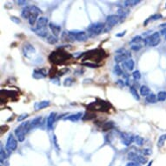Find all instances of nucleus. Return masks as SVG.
<instances>
[{
	"mask_svg": "<svg viewBox=\"0 0 166 166\" xmlns=\"http://www.w3.org/2000/svg\"><path fill=\"white\" fill-rule=\"evenodd\" d=\"M72 57L71 54L65 51L64 50H57L55 51H52L51 55L49 56V60L51 64L54 65H62L67 62Z\"/></svg>",
	"mask_w": 166,
	"mask_h": 166,
	"instance_id": "nucleus-1",
	"label": "nucleus"
},
{
	"mask_svg": "<svg viewBox=\"0 0 166 166\" xmlns=\"http://www.w3.org/2000/svg\"><path fill=\"white\" fill-rule=\"evenodd\" d=\"M105 57V52L104 50L101 49H97V50H91L88 52L84 53V57L83 58V61L89 59L92 60L93 62H99L104 57Z\"/></svg>",
	"mask_w": 166,
	"mask_h": 166,
	"instance_id": "nucleus-2",
	"label": "nucleus"
},
{
	"mask_svg": "<svg viewBox=\"0 0 166 166\" xmlns=\"http://www.w3.org/2000/svg\"><path fill=\"white\" fill-rule=\"evenodd\" d=\"M111 104L108 102L98 100L96 102H93L88 105V110L90 111H108L110 110Z\"/></svg>",
	"mask_w": 166,
	"mask_h": 166,
	"instance_id": "nucleus-3",
	"label": "nucleus"
},
{
	"mask_svg": "<svg viewBox=\"0 0 166 166\" xmlns=\"http://www.w3.org/2000/svg\"><path fill=\"white\" fill-rule=\"evenodd\" d=\"M104 28H105V24L104 23L97 22L91 24L87 28V31L90 37H95L102 33Z\"/></svg>",
	"mask_w": 166,
	"mask_h": 166,
	"instance_id": "nucleus-4",
	"label": "nucleus"
},
{
	"mask_svg": "<svg viewBox=\"0 0 166 166\" xmlns=\"http://www.w3.org/2000/svg\"><path fill=\"white\" fill-rule=\"evenodd\" d=\"M69 36L71 39L72 42L78 41V42H84L88 39V34L84 32H80V31H70L68 32Z\"/></svg>",
	"mask_w": 166,
	"mask_h": 166,
	"instance_id": "nucleus-5",
	"label": "nucleus"
},
{
	"mask_svg": "<svg viewBox=\"0 0 166 166\" xmlns=\"http://www.w3.org/2000/svg\"><path fill=\"white\" fill-rule=\"evenodd\" d=\"M160 42H161L160 32H154L144 39V46L148 45L151 47H154V46H156L160 44Z\"/></svg>",
	"mask_w": 166,
	"mask_h": 166,
	"instance_id": "nucleus-6",
	"label": "nucleus"
},
{
	"mask_svg": "<svg viewBox=\"0 0 166 166\" xmlns=\"http://www.w3.org/2000/svg\"><path fill=\"white\" fill-rule=\"evenodd\" d=\"M17 148H18V141L14 137L13 134L11 133L9 135L8 138H7V142H6V144H5V149H6V151L8 152H12Z\"/></svg>",
	"mask_w": 166,
	"mask_h": 166,
	"instance_id": "nucleus-7",
	"label": "nucleus"
},
{
	"mask_svg": "<svg viewBox=\"0 0 166 166\" xmlns=\"http://www.w3.org/2000/svg\"><path fill=\"white\" fill-rule=\"evenodd\" d=\"M128 158L130 160H132V162L137 163V164H141V165H145L148 161V159L146 157H144V156L139 155L136 152H130L128 154Z\"/></svg>",
	"mask_w": 166,
	"mask_h": 166,
	"instance_id": "nucleus-8",
	"label": "nucleus"
},
{
	"mask_svg": "<svg viewBox=\"0 0 166 166\" xmlns=\"http://www.w3.org/2000/svg\"><path fill=\"white\" fill-rule=\"evenodd\" d=\"M131 57V54L130 51L123 50V52H121V53H118L117 55L114 57V60H115V62L118 63H118H123L124 61L130 59Z\"/></svg>",
	"mask_w": 166,
	"mask_h": 166,
	"instance_id": "nucleus-9",
	"label": "nucleus"
},
{
	"mask_svg": "<svg viewBox=\"0 0 166 166\" xmlns=\"http://www.w3.org/2000/svg\"><path fill=\"white\" fill-rule=\"evenodd\" d=\"M122 144L125 146H130L135 141V137L130 133H122L121 134Z\"/></svg>",
	"mask_w": 166,
	"mask_h": 166,
	"instance_id": "nucleus-10",
	"label": "nucleus"
},
{
	"mask_svg": "<svg viewBox=\"0 0 166 166\" xmlns=\"http://www.w3.org/2000/svg\"><path fill=\"white\" fill-rule=\"evenodd\" d=\"M120 21V18L118 15H110L106 18V24L108 27H113Z\"/></svg>",
	"mask_w": 166,
	"mask_h": 166,
	"instance_id": "nucleus-11",
	"label": "nucleus"
},
{
	"mask_svg": "<svg viewBox=\"0 0 166 166\" xmlns=\"http://www.w3.org/2000/svg\"><path fill=\"white\" fill-rule=\"evenodd\" d=\"M23 52H24V55L25 57H30V56L35 53V48L31 44L26 43L23 46Z\"/></svg>",
	"mask_w": 166,
	"mask_h": 166,
	"instance_id": "nucleus-12",
	"label": "nucleus"
},
{
	"mask_svg": "<svg viewBox=\"0 0 166 166\" xmlns=\"http://www.w3.org/2000/svg\"><path fill=\"white\" fill-rule=\"evenodd\" d=\"M50 24L49 23V19L48 18H45V17H41L37 19V25H36V29H38V30H42V29H46L47 27V24Z\"/></svg>",
	"mask_w": 166,
	"mask_h": 166,
	"instance_id": "nucleus-13",
	"label": "nucleus"
},
{
	"mask_svg": "<svg viewBox=\"0 0 166 166\" xmlns=\"http://www.w3.org/2000/svg\"><path fill=\"white\" fill-rule=\"evenodd\" d=\"M25 134L26 133H25V131H24V129L21 127V125H19L18 127L16 128V130H15V135L17 136L18 140L19 142H24V139H25Z\"/></svg>",
	"mask_w": 166,
	"mask_h": 166,
	"instance_id": "nucleus-14",
	"label": "nucleus"
},
{
	"mask_svg": "<svg viewBox=\"0 0 166 166\" xmlns=\"http://www.w3.org/2000/svg\"><path fill=\"white\" fill-rule=\"evenodd\" d=\"M56 118H57V113L56 112H51L48 116V118H47V129L49 131L52 129L53 124L56 121Z\"/></svg>",
	"mask_w": 166,
	"mask_h": 166,
	"instance_id": "nucleus-15",
	"label": "nucleus"
},
{
	"mask_svg": "<svg viewBox=\"0 0 166 166\" xmlns=\"http://www.w3.org/2000/svg\"><path fill=\"white\" fill-rule=\"evenodd\" d=\"M46 76H47V74L44 69L35 70L33 71V74H32V77L35 79H43V78H46Z\"/></svg>",
	"mask_w": 166,
	"mask_h": 166,
	"instance_id": "nucleus-16",
	"label": "nucleus"
},
{
	"mask_svg": "<svg viewBox=\"0 0 166 166\" xmlns=\"http://www.w3.org/2000/svg\"><path fill=\"white\" fill-rule=\"evenodd\" d=\"M49 27H50L51 32L56 37H57L60 34V32H61V26L58 25V24H56L54 23H50L49 24Z\"/></svg>",
	"mask_w": 166,
	"mask_h": 166,
	"instance_id": "nucleus-17",
	"label": "nucleus"
},
{
	"mask_svg": "<svg viewBox=\"0 0 166 166\" xmlns=\"http://www.w3.org/2000/svg\"><path fill=\"white\" fill-rule=\"evenodd\" d=\"M82 118H83L82 112H78V113H76V114H72V115L67 116L66 118H65V120H69V121H71V122H77Z\"/></svg>",
	"mask_w": 166,
	"mask_h": 166,
	"instance_id": "nucleus-18",
	"label": "nucleus"
},
{
	"mask_svg": "<svg viewBox=\"0 0 166 166\" xmlns=\"http://www.w3.org/2000/svg\"><path fill=\"white\" fill-rule=\"evenodd\" d=\"M50 105V102L49 101H41V102H37L34 104V108L36 111H39L44 109L46 107H48Z\"/></svg>",
	"mask_w": 166,
	"mask_h": 166,
	"instance_id": "nucleus-19",
	"label": "nucleus"
},
{
	"mask_svg": "<svg viewBox=\"0 0 166 166\" xmlns=\"http://www.w3.org/2000/svg\"><path fill=\"white\" fill-rule=\"evenodd\" d=\"M122 66L124 69L128 70V71H132L134 69V66H135V63H134L132 59L130 58V59H128V60H126L123 63H122Z\"/></svg>",
	"mask_w": 166,
	"mask_h": 166,
	"instance_id": "nucleus-20",
	"label": "nucleus"
},
{
	"mask_svg": "<svg viewBox=\"0 0 166 166\" xmlns=\"http://www.w3.org/2000/svg\"><path fill=\"white\" fill-rule=\"evenodd\" d=\"M32 31L34 32L37 34V36L41 37H47L49 36V33H48V30H46V29L38 30V29H36V28H32Z\"/></svg>",
	"mask_w": 166,
	"mask_h": 166,
	"instance_id": "nucleus-21",
	"label": "nucleus"
},
{
	"mask_svg": "<svg viewBox=\"0 0 166 166\" xmlns=\"http://www.w3.org/2000/svg\"><path fill=\"white\" fill-rule=\"evenodd\" d=\"M162 18H163V16H162L161 14H159V13H157V14H154V15L151 16L150 18H148L146 19V21L144 23V25H147L149 22H151V21H156V20H159V19H161Z\"/></svg>",
	"mask_w": 166,
	"mask_h": 166,
	"instance_id": "nucleus-22",
	"label": "nucleus"
},
{
	"mask_svg": "<svg viewBox=\"0 0 166 166\" xmlns=\"http://www.w3.org/2000/svg\"><path fill=\"white\" fill-rule=\"evenodd\" d=\"M129 14V10L124 9V8H120L118 11V16L120 18V19H124Z\"/></svg>",
	"mask_w": 166,
	"mask_h": 166,
	"instance_id": "nucleus-23",
	"label": "nucleus"
},
{
	"mask_svg": "<svg viewBox=\"0 0 166 166\" xmlns=\"http://www.w3.org/2000/svg\"><path fill=\"white\" fill-rule=\"evenodd\" d=\"M151 93V90H150V88H149L148 86H146V85H142V86L140 87V94H141V96L146 98V97L149 96Z\"/></svg>",
	"mask_w": 166,
	"mask_h": 166,
	"instance_id": "nucleus-24",
	"label": "nucleus"
},
{
	"mask_svg": "<svg viewBox=\"0 0 166 166\" xmlns=\"http://www.w3.org/2000/svg\"><path fill=\"white\" fill-rule=\"evenodd\" d=\"M145 100L149 104H155L156 102L157 101V97H156V95H155L154 93H151L149 96H147L145 98Z\"/></svg>",
	"mask_w": 166,
	"mask_h": 166,
	"instance_id": "nucleus-25",
	"label": "nucleus"
},
{
	"mask_svg": "<svg viewBox=\"0 0 166 166\" xmlns=\"http://www.w3.org/2000/svg\"><path fill=\"white\" fill-rule=\"evenodd\" d=\"M31 11H30V9H29V6H26L23 9L22 12H21V16H22L23 18L24 19H29L30 16H31Z\"/></svg>",
	"mask_w": 166,
	"mask_h": 166,
	"instance_id": "nucleus-26",
	"label": "nucleus"
},
{
	"mask_svg": "<svg viewBox=\"0 0 166 166\" xmlns=\"http://www.w3.org/2000/svg\"><path fill=\"white\" fill-rule=\"evenodd\" d=\"M41 121H42V118L41 117H37V118H34L33 120L31 122V129H34V128L39 126L40 123H41Z\"/></svg>",
	"mask_w": 166,
	"mask_h": 166,
	"instance_id": "nucleus-27",
	"label": "nucleus"
},
{
	"mask_svg": "<svg viewBox=\"0 0 166 166\" xmlns=\"http://www.w3.org/2000/svg\"><path fill=\"white\" fill-rule=\"evenodd\" d=\"M141 1L140 0H126L124 1V6H136Z\"/></svg>",
	"mask_w": 166,
	"mask_h": 166,
	"instance_id": "nucleus-28",
	"label": "nucleus"
},
{
	"mask_svg": "<svg viewBox=\"0 0 166 166\" xmlns=\"http://www.w3.org/2000/svg\"><path fill=\"white\" fill-rule=\"evenodd\" d=\"M46 39H47V42L51 44H55L58 42L57 37L54 36L53 34H52V35H49V36L46 37Z\"/></svg>",
	"mask_w": 166,
	"mask_h": 166,
	"instance_id": "nucleus-29",
	"label": "nucleus"
},
{
	"mask_svg": "<svg viewBox=\"0 0 166 166\" xmlns=\"http://www.w3.org/2000/svg\"><path fill=\"white\" fill-rule=\"evenodd\" d=\"M29 9H30V11L32 14H35V15H39L40 13H42V11L36 5H30L29 6Z\"/></svg>",
	"mask_w": 166,
	"mask_h": 166,
	"instance_id": "nucleus-30",
	"label": "nucleus"
},
{
	"mask_svg": "<svg viewBox=\"0 0 166 166\" xmlns=\"http://www.w3.org/2000/svg\"><path fill=\"white\" fill-rule=\"evenodd\" d=\"M96 117H97V116H96V114H95V113L86 112V113L84 115V117H83L82 118H83V120L86 121V120H91V119H94Z\"/></svg>",
	"mask_w": 166,
	"mask_h": 166,
	"instance_id": "nucleus-31",
	"label": "nucleus"
},
{
	"mask_svg": "<svg viewBox=\"0 0 166 166\" xmlns=\"http://www.w3.org/2000/svg\"><path fill=\"white\" fill-rule=\"evenodd\" d=\"M113 127H114V123H113L107 122V123H104L103 124L102 129H103V131H110V130H111Z\"/></svg>",
	"mask_w": 166,
	"mask_h": 166,
	"instance_id": "nucleus-32",
	"label": "nucleus"
},
{
	"mask_svg": "<svg viewBox=\"0 0 166 166\" xmlns=\"http://www.w3.org/2000/svg\"><path fill=\"white\" fill-rule=\"evenodd\" d=\"M157 97V101L159 102H164L166 100V91L165 90H162V91H159L158 94L156 95Z\"/></svg>",
	"mask_w": 166,
	"mask_h": 166,
	"instance_id": "nucleus-33",
	"label": "nucleus"
},
{
	"mask_svg": "<svg viewBox=\"0 0 166 166\" xmlns=\"http://www.w3.org/2000/svg\"><path fill=\"white\" fill-rule=\"evenodd\" d=\"M166 141V134H164V135H162V136H160L159 137V138H158V141H157V146L160 148V147H163L164 146V144L165 143Z\"/></svg>",
	"mask_w": 166,
	"mask_h": 166,
	"instance_id": "nucleus-34",
	"label": "nucleus"
},
{
	"mask_svg": "<svg viewBox=\"0 0 166 166\" xmlns=\"http://www.w3.org/2000/svg\"><path fill=\"white\" fill-rule=\"evenodd\" d=\"M130 91H131V95H132L133 98H134L135 99L137 100V101L140 99V96L138 95V93H137V90H136V88H134L133 86H131V87H130Z\"/></svg>",
	"mask_w": 166,
	"mask_h": 166,
	"instance_id": "nucleus-35",
	"label": "nucleus"
},
{
	"mask_svg": "<svg viewBox=\"0 0 166 166\" xmlns=\"http://www.w3.org/2000/svg\"><path fill=\"white\" fill-rule=\"evenodd\" d=\"M143 41V38H142V37L141 36H136V37H134L132 38V40L130 42V44H139L141 42Z\"/></svg>",
	"mask_w": 166,
	"mask_h": 166,
	"instance_id": "nucleus-36",
	"label": "nucleus"
},
{
	"mask_svg": "<svg viewBox=\"0 0 166 166\" xmlns=\"http://www.w3.org/2000/svg\"><path fill=\"white\" fill-rule=\"evenodd\" d=\"M74 82H75V80L72 78H67L64 81V85L65 87H70V86H71L74 84Z\"/></svg>",
	"mask_w": 166,
	"mask_h": 166,
	"instance_id": "nucleus-37",
	"label": "nucleus"
},
{
	"mask_svg": "<svg viewBox=\"0 0 166 166\" xmlns=\"http://www.w3.org/2000/svg\"><path fill=\"white\" fill-rule=\"evenodd\" d=\"M37 15H35V14H31V16H30V18H29V23H30V24L31 25H34L36 22H37Z\"/></svg>",
	"mask_w": 166,
	"mask_h": 166,
	"instance_id": "nucleus-38",
	"label": "nucleus"
},
{
	"mask_svg": "<svg viewBox=\"0 0 166 166\" xmlns=\"http://www.w3.org/2000/svg\"><path fill=\"white\" fill-rule=\"evenodd\" d=\"M82 65H83V66L89 67V68H93V69L98 68V67L100 66L99 65H98V64H95V63H87V62L82 63Z\"/></svg>",
	"mask_w": 166,
	"mask_h": 166,
	"instance_id": "nucleus-39",
	"label": "nucleus"
},
{
	"mask_svg": "<svg viewBox=\"0 0 166 166\" xmlns=\"http://www.w3.org/2000/svg\"><path fill=\"white\" fill-rule=\"evenodd\" d=\"M114 72L117 76H121L123 75V70L120 68L118 65H116L114 67Z\"/></svg>",
	"mask_w": 166,
	"mask_h": 166,
	"instance_id": "nucleus-40",
	"label": "nucleus"
},
{
	"mask_svg": "<svg viewBox=\"0 0 166 166\" xmlns=\"http://www.w3.org/2000/svg\"><path fill=\"white\" fill-rule=\"evenodd\" d=\"M135 142H136V144H137V145L142 146V145L144 144V139L143 138V137H142L137 136V137H135Z\"/></svg>",
	"mask_w": 166,
	"mask_h": 166,
	"instance_id": "nucleus-41",
	"label": "nucleus"
},
{
	"mask_svg": "<svg viewBox=\"0 0 166 166\" xmlns=\"http://www.w3.org/2000/svg\"><path fill=\"white\" fill-rule=\"evenodd\" d=\"M6 157H7V155H6L5 151H4L3 147L1 146V151H0V161H1V163H3Z\"/></svg>",
	"mask_w": 166,
	"mask_h": 166,
	"instance_id": "nucleus-42",
	"label": "nucleus"
},
{
	"mask_svg": "<svg viewBox=\"0 0 166 166\" xmlns=\"http://www.w3.org/2000/svg\"><path fill=\"white\" fill-rule=\"evenodd\" d=\"M132 77L135 80H139L141 78V73H140V71H137V70L135 71H133Z\"/></svg>",
	"mask_w": 166,
	"mask_h": 166,
	"instance_id": "nucleus-43",
	"label": "nucleus"
},
{
	"mask_svg": "<svg viewBox=\"0 0 166 166\" xmlns=\"http://www.w3.org/2000/svg\"><path fill=\"white\" fill-rule=\"evenodd\" d=\"M131 50L132 51H140L142 48H143V45L142 44H133L132 46L131 47Z\"/></svg>",
	"mask_w": 166,
	"mask_h": 166,
	"instance_id": "nucleus-44",
	"label": "nucleus"
},
{
	"mask_svg": "<svg viewBox=\"0 0 166 166\" xmlns=\"http://www.w3.org/2000/svg\"><path fill=\"white\" fill-rule=\"evenodd\" d=\"M28 116H29V115H28L27 113H23V114H21V115L18 118V122H21V121H23L24 119L27 118Z\"/></svg>",
	"mask_w": 166,
	"mask_h": 166,
	"instance_id": "nucleus-45",
	"label": "nucleus"
},
{
	"mask_svg": "<svg viewBox=\"0 0 166 166\" xmlns=\"http://www.w3.org/2000/svg\"><path fill=\"white\" fill-rule=\"evenodd\" d=\"M57 68L56 67H52L51 70H50V71H49V75H51V77L54 75L55 76L56 74H57Z\"/></svg>",
	"mask_w": 166,
	"mask_h": 166,
	"instance_id": "nucleus-46",
	"label": "nucleus"
},
{
	"mask_svg": "<svg viewBox=\"0 0 166 166\" xmlns=\"http://www.w3.org/2000/svg\"><path fill=\"white\" fill-rule=\"evenodd\" d=\"M11 21H13V22H15L16 24H20L21 23V20L18 18V17H15V16H12L11 17Z\"/></svg>",
	"mask_w": 166,
	"mask_h": 166,
	"instance_id": "nucleus-47",
	"label": "nucleus"
},
{
	"mask_svg": "<svg viewBox=\"0 0 166 166\" xmlns=\"http://www.w3.org/2000/svg\"><path fill=\"white\" fill-rule=\"evenodd\" d=\"M117 84H118L119 87H121V88L123 87V86L125 85V84H124V81H123V80H118V81H117Z\"/></svg>",
	"mask_w": 166,
	"mask_h": 166,
	"instance_id": "nucleus-48",
	"label": "nucleus"
},
{
	"mask_svg": "<svg viewBox=\"0 0 166 166\" xmlns=\"http://www.w3.org/2000/svg\"><path fill=\"white\" fill-rule=\"evenodd\" d=\"M17 3H18V5H26L28 2L25 1V0H18V1H17Z\"/></svg>",
	"mask_w": 166,
	"mask_h": 166,
	"instance_id": "nucleus-49",
	"label": "nucleus"
},
{
	"mask_svg": "<svg viewBox=\"0 0 166 166\" xmlns=\"http://www.w3.org/2000/svg\"><path fill=\"white\" fill-rule=\"evenodd\" d=\"M143 153H144V155L150 156L151 154V151L150 149H144V151H143Z\"/></svg>",
	"mask_w": 166,
	"mask_h": 166,
	"instance_id": "nucleus-50",
	"label": "nucleus"
},
{
	"mask_svg": "<svg viewBox=\"0 0 166 166\" xmlns=\"http://www.w3.org/2000/svg\"><path fill=\"white\" fill-rule=\"evenodd\" d=\"M125 166H141V165H140L139 164H137V163H135V162H130V163H128Z\"/></svg>",
	"mask_w": 166,
	"mask_h": 166,
	"instance_id": "nucleus-51",
	"label": "nucleus"
},
{
	"mask_svg": "<svg viewBox=\"0 0 166 166\" xmlns=\"http://www.w3.org/2000/svg\"><path fill=\"white\" fill-rule=\"evenodd\" d=\"M53 142H54V144H55V146L59 150V147H58V144H57V137H56V135L53 136Z\"/></svg>",
	"mask_w": 166,
	"mask_h": 166,
	"instance_id": "nucleus-52",
	"label": "nucleus"
},
{
	"mask_svg": "<svg viewBox=\"0 0 166 166\" xmlns=\"http://www.w3.org/2000/svg\"><path fill=\"white\" fill-rule=\"evenodd\" d=\"M160 35H163V36H165L166 37V28H163L160 32Z\"/></svg>",
	"mask_w": 166,
	"mask_h": 166,
	"instance_id": "nucleus-53",
	"label": "nucleus"
},
{
	"mask_svg": "<svg viewBox=\"0 0 166 166\" xmlns=\"http://www.w3.org/2000/svg\"><path fill=\"white\" fill-rule=\"evenodd\" d=\"M125 33H126V31H123V32H120V33L117 34L116 36H117L118 37H123V36H124V35H125Z\"/></svg>",
	"mask_w": 166,
	"mask_h": 166,
	"instance_id": "nucleus-54",
	"label": "nucleus"
},
{
	"mask_svg": "<svg viewBox=\"0 0 166 166\" xmlns=\"http://www.w3.org/2000/svg\"><path fill=\"white\" fill-rule=\"evenodd\" d=\"M160 26H161L162 28H166V23H164V24H160Z\"/></svg>",
	"mask_w": 166,
	"mask_h": 166,
	"instance_id": "nucleus-55",
	"label": "nucleus"
},
{
	"mask_svg": "<svg viewBox=\"0 0 166 166\" xmlns=\"http://www.w3.org/2000/svg\"><path fill=\"white\" fill-rule=\"evenodd\" d=\"M152 163H153V162H152V161H151V162H150V163L148 164V165H147V166H151V165H152Z\"/></svg>",
	"mask_w": 166,
	"mask_h": 166,
	"instance_id": "nucleus-56",
	"label": "nucleus"
},
{
	"mask_svg": "<svg viewBox=\"0 0 166 166\" xmlns=\"http://www.w3.org/2000/svg\"><path fill=\"white\" fill-rule=\"evenodd\" d=\"M165 38H166V37H165Z\"/></svg>",
	"mask_w": 166,
	"mask_h": 166,
	"instance_id": "nucleus-57",
	"label": "nucleus"
}]
</instances>
